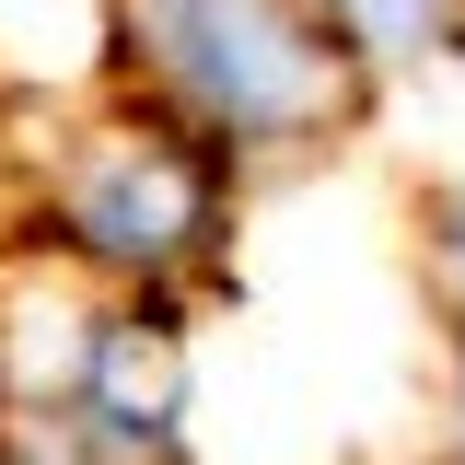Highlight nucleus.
Here are the masks:
<instances>
[{
  "mask_svg": "<svg viewBox=\"0 0 465 465\" xmlns=\"http://www.w3.org/2000/svg\"><path fill=\"white\" fill-rule=\"evenodd\" d=\"M105 35V0H0V58L12 70H82Z\"/></svg>",
  "mask_w": 465,
  "mask_h": 465,
  "instance_id": "4",
  "label": "nucleus"
},
{
  "mask_svg": "<svg viewBox=\"0 0 465 465\" xmlns=\"http://www.w3.org/2000/svg\"><path fill=\"white\" fill-rule=\"evenodd\" d=\"M349 24H361V35H372V47H419V35H430V24H442V0H338Z\"/></svg>",
  "mask_w": 465,
  "mask_h": 465,
  "instance_id": "5",
  "label": "nucleus"
},
{
  "mask_svg": "<svg viewBox=\"0 0 465 465\" xmlns=\"http://www.w3.org/2000/svg\"><path fill=\"white\" fill-rule=\"evenodd\" d=\"M140 35L232 128H302L326 105V47L291 24L280 0H140Z\"/></svg>",
  "mask_w": 465,
  "mask_h": 465,
  "instance_id": "1",
  "label": "nucleus"
},
{
  "mask_svg": "<svg viewBox=\"0 0 465 465\" xmlns=\"http://www.w3.org/2000/svg\"><path fill=\"white\" fill-rule=\"evenodd\" d=\"M186 163L152 152V140H105L94 163L70 174V232L94 244V256H128V268H152L174 256V232H186Z\"/></svg>",
  "mask_w": 465,
  "mask_h": 465,
  "instance_id": "3",
  "label": "nucleus"
},
{
  "mask_svg": "<svg viewBox=\"0 0 465 465\" xmlns=\"http://www.w3.org/2000/svg\"><path fill=\"white\" fill-rule=\"evenodd\" d=\"M70 430L94 442V454H163L174 419H186V349L163 338V326H94V349H82V372H70Z\"/></svg>",
  "mask_w": 465,
  "mask_h": 465,
  "instance_id": "2",
  "label": "nucleus"
}]
</instances>
